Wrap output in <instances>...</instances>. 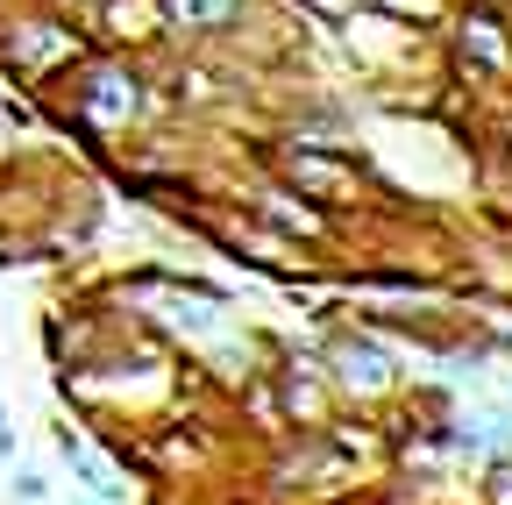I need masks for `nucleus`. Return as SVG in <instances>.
Segmentation results:
<instances>
[{"label":"nucleus","instance_id":"3","mask_svg":"<svg viewBox=\"0 0 512 505\" xmlns=\"http://www.w3.org/2000/svg\"><path fill=\"white\" fill-rule=\"evenodd\" d=\"M178 15H200V22H221L228 0H178Z\"/></svg>","mask_w":512,"mask_h":505},{"label":"nucleus","instance_id":"2","mask_svg":"<svg viewBox=\"0 0 512 505\" xmlns=\"http://www.w3.org/2000/svg\"><path fill=\"white\" fill-rule=\"evenodd\" d=\"M72 456H79V449H72ZM79 463H86V456H79ZM86 484H93V498H100V505H114V498H121V484H114L100 463H86Z\"/></svg>","mask_w":512,"mask_h":505},{"label":"nucleus","instance_id":"1","mask_svg":"<svg viewBox=\"0 0 512 505\" xmlns=\"http://www.w3.org/2000/svg\"><path fill=\"white\" fill-rule=\"evenodd\" d=\"M292 178H306V185H320V193H328V185H342V171H335L328 157H292Z\"/></svg>","mask_w":512,"mask_h":505}]
</instances>
